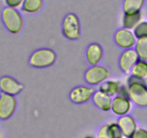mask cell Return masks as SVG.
<instances>
[{
  "instance_id": "9",
  "label": "cell",
  "mask_w": 147,
  "mask_h": 138,
  "mask_svg": "<svg viewBox=\"0 0 147 138\" xmlns=\"http://www.w3.org/2000/svg\"><path fill=\"white\" fill-rule=\"evenodd\" d=\"M139 60V57L134 48L126 49L119 56V67L123 73L129 74Z\"/></svg>"
},
{
  "instance_id": "24",
  "label": "cell",
  "mask_w": 147,
  "mask_h": 138,
  "mask_svg": "<svg viewBox=\"0 0 147 138\" xmlns=\"http://www.w3.org/2000/svg\"><path fill=\"white\" fill-rule=\"evenodd\" d=\"M111 129L112 133H113L114 138H122L123 137L121 130L119 127L118 123L110 124Z\"/></svg>"
},
{
  "instance_id": "17",
  "label": "cell",
  "mask_w": 147,
  "mask_h": 138,
  "mask_svg": "<svg viewBox=\"0 0 147 138\" xmlns=\"http://www.w3.org/2000/svg\"><path fill=\"white\" fill-rule=\"evenodd\" d=\"M44 4V0H25L21 9L26 14H36L42 9Z\"/></svg>"
},
{
  "instance_id": "2",
  "label": "cell",
  "mask_w": 147,
  "mask_h": 138,
  "mask_svg": "<svg viewBox=\"0 0 147 138\" xmlns=\"http://www.w3.org/2000/svg\"><path fill=\"white\" fill-rule=\"evenodd\" d=\"M57 60V54L53 49L42 47L34 50L29 57V64L37 69L51 67Z\"/></svg>"
},
{
  "instance_id": "25",
  "label": "cell",
  "mask_w": 147,
  "mask_h": 138,
  "mask_svg": "<svg viewBox=\"0 0 147 138\" xmlns=\"http://www.w3.org/2000/svg\"><path fill=\"white\" fill-rule=\"evenodd\" d=\"M131 138H147V130L142 128H137Z\"/></svg>"
},
{
  "instance_id": "23",
  "label": "cell",
  "mask_w": 147,
  "mask_h": 138,
  "mask_svg": "<svg viewBox=\"0 0 147 138\" xmlns=\"http://www.w3.org/2000/svg\"><path fill=\"white\" fill-rule=\"evenodd\" d=\"M24 1L25 0H4V3L8 7L19 9L21 8Z\"/></svg>"
},
{
  "instance_id": "16",
  "label": "cell",
  "mask_w": 147,
  "mask_h": 138,
  "mask_svg": "<svg viewBox=\"0 0 147 138\" xmlns=\"http://www.w3.org/2000/svg\"><path fill=\"white\" fill-rule=\"evenodd\" d=\"M145 0H123L122 4L123 14H134L141 12Z\"/></svg>"
},
{
  "instance_id": "3",
  "label": "cell",
  "mask_w": 147,
  "mask_h": 138,
  "mask_svg": "<svg viewBox=\"0 0 147 138\" xmlns=\"http://www.w3.org/2000/svg\"><path fill=\"white\" fill-rule=\"evenodd\" d=\"M1 20L6 29L12 34H20L24 28V19L18 9L5 7L1 12Z\"/></svg>"
},
{
  "instance_id": "4",
  "label": "cell",
  "mask_w": 147,
  "mask_h": 138,
  "mask_svg": "<svg viewBox=\"0 0 147 138\" xmlns=\"http://www.w3.org/2000/svg\"><path fill=\"white\" fill-rule=\"evenodd\" d=\"M62 33L69 40H78L81 36V25L78 16L73 12L66 14L62 22Z\"/></svg>"
},
{
  "instance_id": "20",
  "label": "cell",
  "mask_w": 147,
  "mask_h": 138,
  "mask_svg": "<svg viewBox=\"0 0 147 138\" xmlns=\"http://www.w3.org/2000/svg\"><path fill=\"white\" fill-rule=\"evenodd\" d=\"M134 48L137 53L140 60L147 61V37L137 39Z\"/></svg>"
},
{
  "instance_id": "18",
  "label": "cell",
  "mask_w": 147,
  "mask_h": 138,
  "mask_svg": "<svg viewBox=\"0 0 147 138\" xmlns=\"http://www.w3.org/2000/svg\"><path fill=\"white\" fill-rule=\"evenodd\" d=\"M142 20L141 12L134 14H123L122 19V26L123 28L133 30Z\"/></svg>"
},
{
  "instance_id": "10",
  "label": "cell",
  "mask_w": 147,
  "mask_h": 138,
  "mask_svg": "<svg viewBox=\"0 0 147 138\" xmlns=\"http://www.w3.org/2000/svg\"><path fill=\"white\" fill-rule=\"evenodd\" d=\"M24 89V85L9 76H4L0 78V90L1 93L17 96Z\"/></svg>"
},
{
  "instance_id": "12",
  "label": "cell",
  "mask_w": 147,
  "mask_h": 138,
  "mask_svg": "<svg viewBox=\"0 0 147 138\" xmlns=\"http://www.w3.org/2000/svg\"><path fill=\"white\" fill-rule=\"evenodd\" d=\"M104 51L100 44L90 43L86 50V60L90 66L99 65L103 58Z\"/></svg>"
},
{
  "instance_id": "6",
  "label": "cell",
  "mask_w": 147,
  "mask_h": 138,
  "mask_svg": "<svg viewBox=\"0 0 147 138\" xmlns=\"http://www.w3.org/2000/svg\"><path fill=\"white\" fill-rule=\"evenodd\" d=\"M96 89L90 85H80L72 89L69 99L76 104H83L91 100Z\"/></svg>"
},
{
  "instance_id": "1",
  "label": "cell",
  "mask_w": 147,
  "mask_h": 138,
  "mask_svg": "<svg viewBox=\"0 0 147 138\" xmlns=\"http://www.w3.org/2000/svg\"><path fill=\"white\" fill-rule=\"evenodd\" d=\"M129 98L132 103L140 107L147 106V84L144 80H140L131 76L127 80Z\"/></svg>"
},
{
  "instance_id": "11",
  "label": "cell",
  "mask_w": 147,
  "mask_h": 138,
  "mask_svg": "<svg viewBox=\"0 0 147 138\" xmlns=\"http://www.w3.org/2000/svg\"><path fill=\"white\" fill-rule=\"evenodd\" d=\"M131 101L127 96L118 94L113 98L111 111L119 116L128 114L131 109Z\"/></svg>"
},
{
  "instance_id": "19",
  "label": "cell",
  "mask_w": 147,
  "mask_h": 138,
  "mask_svg": "<svg viewBox=\"0 0 147 138\" xmlns=\"http://www.w3.org/2000/svg\"><path fill=\"white\" fill-rule=\"evenodd\" d=\"M131 76L140 80L147 78V61L139 59L131 70Z\"/></svg>"
},
{
  "instance_id": "27",
  "label": "cell",
  "mask_w": 147,
  "mask_h": 138,
  "mask_svg": "<svg viewBox=\"0 0 147 138\" xmlns=\"http://www.w3.org/2000/svg\"><path fill=\"white\" fill-rule=\"evenodd\" d=\"M0 138H1V133H0Z\"/></svg>"
},
{
  "instance_id": "13",
  "label": "cell",
  "mask_w": 147,
  "mask_h": 138,
  "mask_svg": "<svg viewBox=\"0 0 147 138\" xmlns=\"http://www.w3.org/2000/svg\"><path fill=\"white\" fill-rule=\"evenodd\" d=\"M117 123L124 137L131 138L137 129L136 121L131 115L126 114L120 116Z\"/></svg>"
},
{
  "instance_id": "22",
  "label": "cell",
  "mask_w": 147,
  "mask_h": 138,
  "mask_svg": "<svg viewBox=\"0 0 147 138\" xmlns=\"http://www.w3.org/2000/svg\"><path fill=\"white\" fill-rule=\"evenodd\" d=\"M98 138H114L111 129L110 124L103 125L99 129L98 132Z\"/></svg>"
},
{
  "instance_id": "7",
  "label": "cell",
  "mask_w": 147,
  "mask_h": 138,
  "mask_svg": "<svg viewBox=\"0 0 147 138\" xmlns=\"http://www.w3.org/2000/svg\"><path fill=\"white\" fill-rule=\"evenodd\" d=\"M17 100L15 96L1 93L0 95V119L7 120L15 113Z\"/></svg>"
},
{
  "instance_id": "8",
  "label": "cell",
  "mask_w": 147,
  "mask_h": 138,
  "mask_svg": "<svg viewBox=\"0 0 147 138\" xmlns=\"http://www.w3.org/2000/svg\"><path fill=\"white\" fill-rule=\"evenodd\" d=\"M113 40L118 47L126 50L134 47L137 38L134 34L133 30L122 27L115 32Z\"/></svg>"
},
{
  "instance_id": "15",
  "label": "cell",
  "mask_w": 147,
  "mask_h": 138,
  "mask_svg": "<svg viewBox=\"0 0 147 138\" xmlns=\"http://www.w3.org/2000/svg\"><path fill=\"white\" fill-rule=\"evenodd\" d=\"M121 86V83L119 80H109L108 79L107 80H106L100 85L98 89L113 97V96L119 94Z\"/></svg>"
},
{
  "instance_id": "14",
  "label": "cell",
  "mask_w": 147,
  "mask_h": 138,
  "mask_svg": "<svg viewBox=\"0 0 147 138\" xmlns=\"http://www.w3.org/2000/svg\"><path fill=\"white\" fill-rule=\"evenodd\" d=\"M113 97L105 92L98 90L96 91L92 98V101L95 106L103 112L111 110Z\"/></svg>"
},
{
  "instance_id": "26",
  "label": "cell",
  "mask_w": 147,
  "mask_h": 138,
  "mask_svg": "<svg viewBox=\"0 0 147 138\" xmlns=\"http://www.w3.org/2000/svg\"><path fill=\"white\" fill-rule=\"evenodd\" d=\"M86 138H94V137H93L89 136V137H86Z\"/></svg>"
},
{
  "instance_id": "5",
  "label": "cell",
  "mask_w": 147,
  "mask_h": 138,
  "mask_svg": "<svg viewBox=\"0 0 147 138\" xmlns=\"http://www.w3.org/2000/svg\"><path fill=\"white\" fill-rule=\"evenodd\" d=\"M112 73L110 69L102 65L90 66L86 70L84 74V80L91 86L100 85L111 77Z\"/></svg>"
},
{
  "instance_id": "21",
  "label": "cell",
  "mask_w": 147,
  "mask_h": 138,
  "mask_svg": "<svg viewBox=\"0 0 147 138\" xmlns=\"http://www.w3.org/2000/svg\"><path fill=\"white\" fill-rule=\"evenodd\" d=\"M133 32L137 39L147 37V22L141 21L134 29Z\"/></svg>"
}]
</instances>
